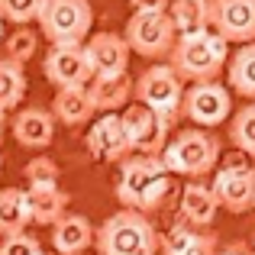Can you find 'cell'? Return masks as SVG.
<instances>
[{"instance_id":"obj_1","label":"cell","mask_w":255,"mask_h":255,"mask_svg":"<svg viewBox=\"0 0 255 255\" xmlns=\"http://www.w3.org/2000/svg\"><path fill=\"white\" fill-rule=\"evenodd\" d=\"M171 168L165 165V158L158 155H142L126 158L123 171L117 181V197L123 207H136V210H155L162 207V200L171 191Z\"/></svg>"},{"instance_id":"obj_2","label":"cell","mask_w":255,"mask_h":255,"mask_svg":"<svg viewBox=\"0 0 255 255\" xmlns=\"http://www.w3.org/2000/svg\"><path fill=\"white\" fill-rule=\"evenodd\" d=\"M226 36L210 29L184 32L171 49V68L184 81H213L226 65Z\"/></svg>"},{"instance_id":"obj_3","label":"cell","mask_w":255,"mask_h":255,"mask_svg":"<svg viewBox=\"0 0 255 255\" xmlns=\"http://www.w3.org/2000/svg\"><path fill=\"white\" fill-rule=\"evenodd\" d=\"M100 255H155L158 252V233L145 220L142 210L123 207L120 213L107 217V223L97 233Z\"/></svg>"},{"instance_id":"obj_4","label":"cell","mask_w":255,"mask_h":255,"mask_svg":"<svg viewBox=\"0 0 255 255\" xmlns=\"http://www.w3.org/2000/svg\"><path fill=\"white\" fill-rule=\"evenodd\" d=\"M162 158L174 174H210L220 158V142L207 129H184L165 145Z\"/></svg>"},{"instance_id":"obj_5","label":"cell","mask_w":255,"mask_h":255,"mask_svg":"<svg viewBox=\"0 0 255 255\" xmlns=\"http://www.w3.org/2000/svg\"><path fill=\"white\" fill-rule=\"evenodd\" d=\"M94 23V10L87 0H45L39 13L42 36L52 45H68V42H84Z\"/></svg>"},{"instance_id":"obj_6","label":"cell","mask_w":255,"mask_h":255,"mask_svg":"<svg viewBox=\"0 0 255 255\" xmlns=\"http://www.w3.org/2000/svg\"><path fill=\"white\" fill-rule=\"evenodd\" d=\"M174 26L171 13L165 10H136L126 23V42L142 58H162L174 49Z\"/></svg>"},{"instance_id":"obj_7","label":"cell","mask_w":255,"mask_h":255,"mask_svg":"<svg viewBox=\"0 0 255 255\" xmlns=\"http://www.w3.org/2000/svg\"><path fill=\"white\" fill-rule=\"evenodd\" d=\"M123 123H126V136H129L132 152L142 155H162L165 152V139H168V117L158 110H152L149 104H132L123 110Z\"/></svg>"},{"instance_id":"obj_8","label":"cell","mask_w":255,"mask_h":255,"mask_svg":"<svg viewBox=\"0 0 255 255\" xmlns=\"http://www.w3.org/2000/svg\"><path fill=\"white\" fill-rule=\"evenodd\" d=\"M181 81H184V78H181L171 65H155V68L142 71V78L136 81V97L171 120L174 113L181 110V100H184Z\"/></svg>"},{"instance_id":"obj_9","label":"cell","mask_w":255,"mask_h":255,"mask_svg":"<svg viewBox=\"0 0 255 255\" xmlns=\"http://www.w3.org/2000/svg\"><path fill=\"white\" fill-rule=\"evenodd\" d=\"M230 91L217 81H194V87L184 91V100H181V113L200 126H220L230 117Z\"/></svg>"},{"instance_id":"obj_10","label":"cell","mask_w":255,"mask_h":255,"mask_svg":"<svg viewBox=\"0 0 255 255\" xmlns=\"http://www.w3.org/2000/svg\"><path fill=\"white\" fill-rule=\"evenodd\" d=\"M213 194L230 213H246L255 207V171L243 162H226L213 178Z\"/></svg>"},{"instance_id":"obj_11","label":"cell","mask_w":255,"mask_h":255,"mask_svg":"<svg viewBox=\"0 0 255 255\" xmlns=\"http://www.w3.org/2000/svg\"><path fill=\"white\" fill-rule=\"evenodd\" d=\"M45 78L55 87L87 84L94 78V65H91V58H87V49L81 42L55 45V49L45 55Z\"/></svg>"},{"instance_id":"obj_12","label":"cell","mask_w":255,"mask_h":255,"mask_svg":"<svg viewBox=\"0 0 255 255\" xmlns=\"http://www.w3.org/2000/svg\"><path fill=\"white\" fill-rule=\"evenodd\" d=\"M210 26L230 42H252L255 39V0H213Z\"/></svg>"},{"instance_id":"obj_13","label":"cell","mask_w":255,"mask_h":255,"mask_svg":"<svg viewBox=\"0 0 255 255\" xmlns=\"http://www.w3.org/2000/svg\"><path fill=\"white\" fill-rule=\"evenodd\" d=\"M87 149H91V155L97 158V162H120V158L132 149L129 136H126L123 117L107 110L104 117L91 126V132H87Z\"/></svg>"},{"instance_id":"obj_14","label":"cell","mask_w":255,"mask_h":255,"mask_svg":"<svg viewBox=\"0 0 255 255\" xmlns=\"http://www.w3.org/2000/svg\"><path fill=\"white\" fill-rule=\"evenodd\" d=\"M84 49L94 65V75H123L132 45L126 42V36H117V32H97L87 39Z\"/></svg>"},{"instance_id":"obj_15","label":"cell","mask_w":255,"mask_h":255,"mask_svg":"<svg viewBox=\"0 0 255 255\" xmlns=\"http://www.w3.org/2000/svg\"><path fill=\"white\" fill-rule=\"evenodd\" d=\"M13 136H16L19 145L26 149H45L55 136V113L39 110V107H29V110L16 113L13 120Z\"/></svg>"},{"instance_id":"obj_16","label":"cell","mask_w":255,"mask_h":255,"mask_svg":"<svg viewBox=\"0 0 255 255\" xmlns=\"http://www.w3.org/2000/svg\"><path fill=\"white\" fill-rule=\"evenodd\" d=\"M97 104H94V94L87 84H78V87H58L55 94V104H52V113L55 120H62L65 126H81L94 117Z\"/></svg>"},{"instance_id":"obj_17","label":"cell","mask_w":255,"mask_h":255,"mask_svg":"<svg viewBox=\"0 0 255 255\" xmlns=\"http://www.w3.org/2000/svg\"><path fill=\"white\" fill-rule=\"evenodd\" d=\"M94 243V226L87 217H62L52 223V246L58 255H81L87 246Z\"/></svg>"},{"instance_id":"obj_18","label":"cell","mask_w":255,"mask_h":255,"mask_svg":"<svg viewBox=\"0 0 255 255\" xmlns=\"http://www.w3.org/2000/svg\"><path fill=\"white\" fill-rule=\"evenodd\" d=\"M26 197H29V217L36 220V223H58V220L65 217V207H68V194L62 191L58 184H32L29 191H26Z\"/></svg>"},{"instance_id":"obj_19","label":"cell","mask_w":255,"mask_h":255,"mask_svg":"<svg viewBox=\"0 0 255 255\" xmlns=\"http://www.w3.org/2000/svg\"><path fill=\"white\" fill-rule=\"evenodd\" d=\"M162 246H165V255H220L213 233L194 230V223L191 226H171Z\"/></svg>"},{"instance_id":"obj_20","label":"cell","mask_w":255,"mask_h":255,"mask_svg":"<svg viewBox=\"0 0 255 255\" xmlns=\"http://www.w3.org/2000/svg\"><path fill=\"white\" fill-rule=\"evenodd\" d=\"M217 194L213 187H204V184H187L181 191V217L194 226H210L213 217H217Z\"/></svg>"},{"instance_id":"obj_21","label":"cell","mask_w":255,"mask_h":255,"mask_svg":"<svg viewBox=\"0 0 255 255\" xmlns=\"http://www.w3.org/2000/svg\"><path fill=\"white\" fill-rule=\"evenodd\" d=\"M29 197L19 187H6L0 191V236H13L23 233V226L29 223Z\"/></svg>"},{"instance_id":"obj_22","label":"cell","mask_w":255,"mask_h":255,"mask_svg":"<svg viewBox=\"0 0 255 255\" xmlns=\"http://www.w3.org/2000/svg\"><path fill=\"white\" fill-rule=\"evenodd\" d=\"M132 91H136V87L126 78V71L123 75H94V84H91L97 110H117V107H123Z\"/></svg>"},{"instance_id":"obj_23","label":"cell","mask_w":255,"mask_h":255,"mask_svg":"<svg viewBox=\"0 0 255 255\" xmlns=\"http://www.w3.org/2000/svg\"><path fill=\"white\" fill-rule=\"evenodd\" d=\"M230 87L243 97L255 100V39L246 42L230 62Z\"/></svg>"},{"instance_id":"obj_24","label":"cell","mask_w":255,"mask_h":255,"mask_svg":"<svg viewBox=\"0 0 255 255\" xmlns=\"http://www.w3.org/2000/svg\"><path fill=\"white\" fill-rule=\"evenodd\" d=\"M171 19L178 32H200L210 26V0H171Z\"/></svg>"},{"instance_id":"obj_25","label":"cell","mask_w":255,"mask_h":255,"mask_svg":"<svg viewBox=\"0 0 255 255\" xmlns=\"http://www.w3.org/2000/svg\"><path fill=\"white\" fill-rule=\"evenodd\" d=\"M26 94V75L19 68V62L3 58L0 62V110H13Z\"/></svg>"},{"instance_id":"obj_26","label":"cell","mask_w":255,"mask_h":255,"mask_svg":"<svg viewBox=\"0 0 255 255\" xmlns=\"http://www.w3.org/2000/svg\"><path fill=\"white\" fill-rule=\"evenodd\" d=\"M230 136H233V142H236L239 152H246V155H255V100H252L249 107H243V110L233 117Z\"/></svg>"},{"instance_id":"obj_27","label":"cell","mask_w":255,"mask_h":255,"mask_svg":"<svg viewBox=\"0 0 255 255\" xmlns=\"http://www.w3.org/2000/svg\"><path fill=\"white\" fill-rule=\"evenodd\" d=\"M45 0H0V13H3V19H10V23H29V19H39V13H42Z\"/></svg>"},{"instance_id":"obj_28","label":"cell","mask_w":255,"mask_h":255,"mask_svg":"<svg viewBox=\"0 0 255 255\" xmlns=\"http://www.w3.org/2000/svg\"><path fill=\"white\" fill-rule=\"evenodd\" d=\"M26 178H29L32 184H58V165L52 162V158L39 155L26 165Z\"/></svg>"},{"instance_id":"obj_29","label":"cell","mask_w":255,"mask_h":255,"mask_svg":"<svg viewBox=\"0 0 255 255\" xmlns=\"http://www.w3.org/2000/svg\"><path fill=\"white\" fill-rule=\"evenodd\" d=\"M0 255H42V249H39V239L26 236V233H13V236H3Z\"/></svg>"},{"instance_id":"obj_30","label":"cell","mask_w":255,"mask_h":255,"mask_svg":"<svg viewBox=\"0 0 255 255\" xmlns=\"http://www.w3.org/2000/svg\"><path fill=\"white\" fill-rule=\"evenodd\" d=\"M10 58L13 62H19L23 65L26 58H32V52H36V32H29V29H19V32H13L10 36Z\"/></svg>"},{"instance_id":"obj_31","label":"cell","mask_w":255,"mask_h":255,"mask_svg":"<svg viewBox=\"0 0 255 255\" xmlns=\"http://www.w3.org/2000/svg\"><path fill=\"white\" fill-rule=\"evenodd\" d=\"M132 10H165L168 0H129Z\"/></svg>"},{"instance_id":"obj_32","label":"cell","mask_w":255,"mask_h":255,"mask_svg":"<svg viewBox=\"0 0 255 255\" xmlns=\"http://www.w3.org/2000/svg\"><path fill=\"white\" fill-rule=\"evenodd\" d=\"M220 255H252V249L249 246H243V243H233L226 252H220Z\"/></svg>"},{"instance_id":"obj_33","label":"cell","mask_w":255,"mask_h":255,"mask_svg":"<svg viewBox=\"0 0 255 255\" xmlns=\"http://www.w3.org/2000/svg\"><path fill=\"white\" fill-rule=\"evenodd\" d=\"M3 132H6V110H0V139H3Z\"/></svg>"},{"instance_id":"obj_34","label":"cell","mask_w":255,"mask_h":255,"mask_svg":"<svg viewBox=\"0 0 255 255\" xmlns=\"http://www.w3.org/2000/svg\"><path fill=\"white\" fill-rule=\"evenodd\" d=\"M0 36H3V13H0Z\"/></svg>"},{"instance_id":"obj_35","label":"cell","mask_w":255,"mask_h":255,"mask_svg":"<svg viewBox=\"0 0 255 255\" xmlns=\"http://www.w3.org/2000/svg\"><path fill=\"white\" fill-rule=\"evenodd\" d=\"M42 255H45V252H42Z\"/></svg>"}]
</instances>
